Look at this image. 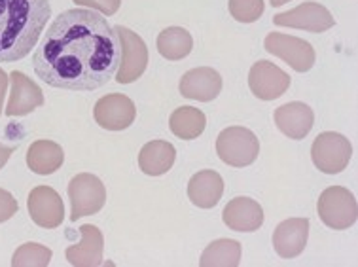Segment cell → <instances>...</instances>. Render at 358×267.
Returning a JSON list of instances; mask_svg holds the SVG:
<instances>
[{
    "instance_id": "4316f807",
    "label": "cell",
    "mask_w": 358,
    "mask_h": 267,
    "mask_svg": "<svg viewBox=\"0 0 358 267\" xmlns=\"http://www.w3.org/2000/svg\"><path fill=\"white\" fill-rule=\"evenodd\" d=\"M76 6H87L93 10H99L104 15H114L120 10L122 0H72Z\"/></svg>"
},
{
    "instance_id": "30bf717a",
    "label": "cell",
    "mask_w": 358,
    "mask_h": 267,
    "mask_svg": "<svg viewBox=\"0 0 358 267\" xmlns=\"http://www.w3.org/2000/svg\"><path fill=\"white\" fill-rule=\"evenodd\" d=\"M93 114H95V122L103 129L124 131L135 122L137 108L127 95L112 93V95H104L99 99Z\"/></svg>"
},
{
    "instance_id": "484cf974",
    "label": "cell",
    "mask_w": 358,
    "mask_h": 267,
    "mask_svg": "<svg viewBox=\"0 0 358 267\" xmlns=\"http://www.w3.org/2000/svg\"><path fill=\"white\" fill-rule=\"evenodd\" d=\"M231 17L239 23H255L264 13V0H229L228 2Z\"/></svg>"
},
{
    "instance_id": "ac0fdd59",
    "label": "cell",
    "mask_w": 358,
    "mask_h": 267,
    "mask_svg": "<svg viewBox=\"0 0 358 267\" xmlns=\"http://www.w3.org/2000/svg\"><path fill=\"white\" fill-rule=\"evenodd\" d=\"M275 125L279 127L280 133L294 140H301L309 135L315 124V114L306 103H288L279 106L273 114Z\"/></svg>"
},
{
    "instance_id": "5bb4252c",
    "label": "cell",
    "mask_w": 358,
    "mask_h": 267,
    "mask_svg": "<svg viewBox=\"0 0 358 267\" xmlns=\"http://www.w3.org/2000/svg\"><path fill=\"white\" fill-rule=\"evenodd\" d=\"M222 92V76L210 66L192 68L180 80V95L199 103H210Z\"/></svg>"
},
{
    "instance_id": "8fae6325",
    "label": "cell",
    "mask_w": 358,
    "mask_h": 267,
    "mask_svg": "<svg viewBox=\"0 0 358 267\" xmlns=\"http://www.w3.org/2000/svg\"><path fill=\"white\" fill-rule=\"evenodd\" d=\"M250 92L262 101H275L290 87V76L269 61H258L248 72Z\"/></svg>"
},
{
    "instance_id": "5b68a950",
    "label": "cell",
    "mask_w": 358,
    "mask_h": 267,
    "mask_svg": "<svg viewBox=\"0 0 358 267\" xmlns=\"http://www.w3.org/2000/svg\"><path fill=\"white\" fill-rule=\"evenodd\" d=\"M351 157L352 146L349 138L339 133H334V131L320 133L311 146V159L315 167L326 175H338L347 169Z\"/></svg>"
},
{
    "instance_id": "52a82bcc",
    "label": "cell",
    "mask_w": 358,
    "mask_h": 267,
    "mask_svg": "<svg viewBox=\"0 0 358 267\" xmlns=\"http://www.w3.org/2000/svg\"><path fill=\"white\" fill-rule=\"evenodd\" d=\"M69 199H71L72 212L71 220L76 222L82 216L97 215L106 203V189L101 178L90 173L76 175L69 184Z\"/></svg>"
},
{
    "instance_id": "3957f363",
    "label": "cell",
    "mask_w": 358,
    "mask_h": 267,
    "mask_svg": "<svg viewBox=\"0 0 358 267\" xmlns=\"http://www.w3.org/2000/svg\"><path fill=\"white\" fill-rule=\"evenodd\" d=\"M319 218L328 228L347 229L357 224L358 205L351 192L343 186H330L326 188L317 203Z\"/></svg>"
},
{
    "instance_id": "2e32d148",
    "label": "cell",
    "mask_w": 358,
    "mask_h": 267,
    "mask_svg": "<svg viewBox=\"0 0 358 267\" xmlns=\"http://www.w3.org/2000/svg\"><path fill=\"white\" fill-rule=\"evenodd\" d=\"M82 241L66 248V260L74 267H97L103 264L104 237L101 229L92 224H85L80 228Z\"/></svg>"
},
{
    "instance_id": "f1b7e54d",
    "label": "cell",
    "mask_w": 358,
    "mask_h": 267,
    "mask_svg": "<svg viewBox=\"0 0 358 267\" xmlns=\"http://www.w3.org/2000/svg\"><path fill=\"white\" fill-rule=\"evenodd\" d=\"M8 82H10V76L0 68V114H2V103H4V95H6Z\"/></svg>"
},
{
    "instance_id": "f546056e",
    "label": "cell",
    "mask_w": 358,
    "mask_h": 267,
    "mask_svg": "<svg viewBox=\"0 0 358 267\" xmlns=\"http://www.w3.org/2000/svg\"><path fill=\"white\" fill-rule=\"evenodd\" d=\"M13 148H10V146H4V144H0V169L4 167L8 163V159H10V156H12Z\"/></svg>"
},
{
    "instance_id": "8992f818",
    "label": "cell",
    "mask_w": 358,
    "mask_h": 267,
    "mask_svg": "<svg viewBox=\"0 0 358 267\" xmlns=\"http://www.w3.org/2000/svg\"><path fill=\"white\" fill-rule=\"evenodd\" d=\"M114 31H116L120 44H122V61H120V68H117L114 78H116L117 84H133L146 71L148 48L144 44V40L127 27L116 25Z\"/></svg>"
},
{
    "instance_id": "9a60e30c",
    "label": "cell",
    "mask_w": 358,
    "mask_h": 267,
    "mask_svg": "<svg viewBox=\"0 0 358 267\" xmlns=\"http://www.w3.org/2000/svg\"><path fill=\"white\" fill-rule=\"evenodd\" d=\"M12 82V95L8 101L6 116H27L34 108L44 105V93L33 80L27 78L20 71H13L10 74Z\"/></svg>"
},
{
    "instance_id": "4fadbf2b",
    "label": "cell",
    "mask_w": 358,
    "mask_h": 267,
    "mask_svg": "<svg viewBox=\"0 0 358 267\" xmlns=\"http://www.w3.org/2000/svg\"><path fill=\"white\" fill-rule=\"evenodd\" d=\"M307 237H309V220L307 218H288V220L280 222L273 233L275 252L285 260L298 258L306 250Z\"/></svg>"
},
{
    "instance_id": "7c38bea8",
    "label": "cell",
    "mask_w": 358,
    "mask_h": 267,
    "mask_svg": "<svg viewBox=\"0 0 358 267\" xmlns=\"http://www.w3.org/2000/svg\"><path fill=\"white\" fill-rule=\"evenodd\" d=\"M273 23L277 27H292V29H301L309 33H324L328 29H332L336 21L324 6H320L317 2H303L290 12L277 13Z\"/></svg>"
},
{
    "instance_id": "44dd1931",
    "label": "cell",
    "mask_w": 358,
    "mask_h": 267,
    "mask_svg": "<svg viewBox=\"0 0 358 267\" xmlns=\"http://www.w3.org/2000/svg\"><path fill=\"white\" fill-rule=\"evenodd\" d=\"M65 161V152L53 140H36L29 146L27 165L36 175H52Z\"/></svg>"
},
{
    "instance_id": "6da1fadb",
    "label": "cell",
    "mask_w": 358,
    "mask_h": 267,
    "mask_svg": "<svg viewBox=\"0 0 358 267\" xmlns=\"http://www.w3.org/2000/svg\"><path fill=\"white\" fill-rule=\"evenodd\" d=\"M122 44L114 27L93 10L61 12L33 55L44 84L66 92H95L116 76Z\"/></svg>"
},
{
    "instance_id": "d4e9b609",
    "label": "cell",
    "mask_w": 358,
    "mask_h": 267,
    "mask_svg": "<svg viewBox=\"0 0 358 267\" xmlns=\"http://www.w3.org/2000/svg\"><path fill=\"white\" fill-rule=\"evenodd\" d=\"M52 261V250L38 243L21 245L12 258L13 267H48Z\"/></svg>"
},
{
    "instance_id": "ba28073f",
    "label": "cell",
    "mask_w": 358,
    "mask_h": 267,
    "mask_svg": "<svg viewBox=\"0 0 358 267\" xmlns=\"http://www.w3.org/2000/svg\"><path fill=\"white\" fill-rule=\"evenodd\" d=\"M264 46H266V52L282 59L296 72L311 71L315 59H317L315 50L309 42L298 38V36H290V34L269 33L266 36Z\"/></svg>"
},
{
    "instance_id": "7402d4cb",
    "label": "cell",
    "mask_w": 358,
    "mask_h": 267,
    "mask_svg": "<svg viewBox=\"0 0 358 267\" xmlns=\"http://www.w3.org/2000/svg\"><path fill=\"white\" fill-rule=\"evenodd\" d=\"M207 125V117L199 108L194 106H180L171 114L169 127L173 135L182 140H194L201 135Z\"/></svg>"
},
{
    "instance_id": "d6986e66",
    "label": "cell",
    "mask_w": 358,
    "mask_h": 267,
    "mask_svg": "<svg viewBox=\"0 0 358 267\" xmlns=\"http://www.w3.org/2000/svg\"><path fill=\"white\" fill-rule=\"evenodd\" d=\"M224 194V180L216 171H199L188 182V197L199 209H213Z\"/></svg>"
},
{
    "instance_id": "603a6c76",
    "label": "cell",
    "mask_w": 358,
    "mask_h": 267,
    "mask_svg": "<svg viewBox=\"0 0 358 267\" xmlns=\"http://www.w3.org/2000/svg\"><path fill=\"white\" fill-rule=\"evenodd\" d=\"M241 264V245L234 239H218L203 250L201 267H237Z\"/></svg>"
},
{
    "instance_id": "277c9868",
    "label": "cell",
    "mask_w": 358,
    "mask_h": 267,
    "mask_svg": "<svg viewBox=\"0 0 358 267\" xmlns=\"http://www.w3.org/2000/svg\"><path fill=\"white\" fill-rule=\"evenodd\" d=\"M216 152L229 167H247L260 154V140L247 127H228L216 138Z\"/></svg>"
},
{
    "instance_id": "4dcf8cb0",
    "label": "cell",
    "mask_w": 358,
    "mask_h": 267,
    "mask_svg": "<svg viewBox=\"0 0 358 267\" xmlns=\"http://www.w3.org/2000/svg\"><path fill=\"white\" fill-rule=\"evenodd\" d=\"M271 2V6H282V4H287L290 0H269Z\"/></svg>"
},
{
    "instance_id": "ffe728a7",
    "label": "cell",
    "mask_w": 358,
    "mask_h": 267,
    "mask_svg": "<svg viewBox=\"0 0 358 267\" xmlns=\"http://www.w3.org/2000/svg\"><path fill=\"white\" fill-rule=\"evenodd\" d=\"M176 150L167 140H152L144 144L138 154V167L144 175L162 176L175 165Z\"/></svg>"
},
{
    "instance_id": "e0dca14e",
    "label": "cell",
    "mask_w": 358,
    "mask_h": 267,
    "mask_svg": "<svg viewBox=\"0 0 358 267\" xmlns=\"http://www.w3.org/2000/svg\"><path fill=\"white\" fill-rule=\"evenodd\" d=\"M224 224L234 231H256L264 224V209L250 197H235L222 212Z\"/></svg>"
},
{
    "instance_id": "83f0119b",
    "label": "cell",
    "mask_w": 358,
    "mask_h": 267,
    "mask_svg": "<svg viewBox=\"0 0 358 267\" xmlns=\"http://www.w3.org/2000/svg\"><path fill=\"white\" fill-rule=\"evenodd\" d=\"M17 210H20V205L13 199L12 194L0 188V224L10 220L13 215H17Z\"/></svg>"
},
{
    "instance_id": "7a4b0ae2",
    "label": "cell",
    "mask_w": 358,
    "mask_h": 267,
    "mask_svg": "<svg viewBox=\"0 0 358 267\" xmlns=\"http://www.w3.org/2000/svg\"><path fill=\"white\" fill-rule=\"evenodd\" d=\"M50 17V0H0V63H15L33 52Z\"/></svg>"
},
{
    "instance_id": "cb8c5ba5",
    "label": "cell",
    "mask_w": 358,
    "mask_h": 267,
    "mask_svg": "<svg viewBox=\"0 0 358 267\" xmlns=\"http://www.w3.org/2000/svg\"><path fill=\"white\" fill-rule=\"evenodd\" d=\"M194 40L182 27H169L157 36V52L169 61H180L192 52Z\"/></svg>"
},
{
    "instance_id": "9c48e42d",
    "label": "cell",
    "mask_w": 358,
    "mask_h": 267,
    "mask_svg": "<svg viewBox=\"0 0 358 267\" xmlns=\"http://www.w3.org/2000/svg\"><path fill=\"white\" fill-rule=\"evenodd\" d=\"M27 209L33 222L40 228H59L65 220V205L57 192L50 186H36L29 194Z\"/></svg>"
}]
</instances>
